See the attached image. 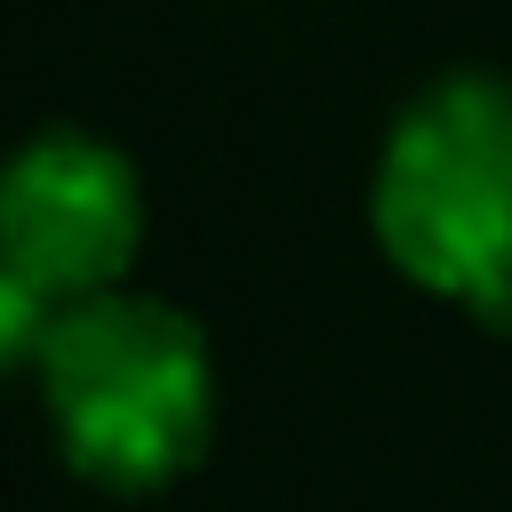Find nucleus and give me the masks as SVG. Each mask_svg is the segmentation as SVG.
<instances>
[{
	"label": "nucleus",
	"instance_id": "20e7f679",
	"mask_svg": "<svg viewBox=\"0 0 512 512\" xmlns=\"http://www.w3.org/2000/svg\"><path fill=\"white\" fill-rule=\"evenodd\" d=\"M56 320H64V304L48 288H32L16 264H0V376H16V368L40 376V352H48Z\"/></svg>",
	"mask_w": 512,
	"mask_h": 512
},
{
	"label": "nucleus",
	"instance_id": "f03ea898",
	"mask_svg": "<svg viewBox=\"0 0 512 512\" xmlns=\"http://www.w3.org/2000/svg\"><path fill=\"white\" fill-rule=\"evenodd\" d=\"M376 248L424 296L472 312L480 328L512 320V80L448 72L400 104L376 184Z\"/></svg>",
	"mask_w": 512,
	"mask_h": 512
},
{
	"label": "nucleus",
	"instance_id": "7ed1b4c3",
	"mask_svg": "<svg viewBox=\"0 0 512 512\" xmlns=\"http://www.w3.org/2000/svg\"><path fill=\"white\" fill-rule=\"evenodd\" d=\"M144 248V176L112 136L40 128L0 160V264L64 312L112 296Z\"/></svg>",
	"mask_w": 512,
	"mask_h": 512
},
{
	"label": "nucleus",
	"instance_id": "f257e3e1",
	"mask_svg": "<svg viewBox=\"0 0 512 512\" xmlns=\"http://www.w3.org/2000/svg\"><path fill=\"white\" fill-rule=\"evenodd\" d=\"M40 400L80 480L112 496L176 488L216 440V360L168 296H88L40 352Z\"/></svg>",
	"mask_w": 512,
	"mask_h": 512
}]
</instances>
